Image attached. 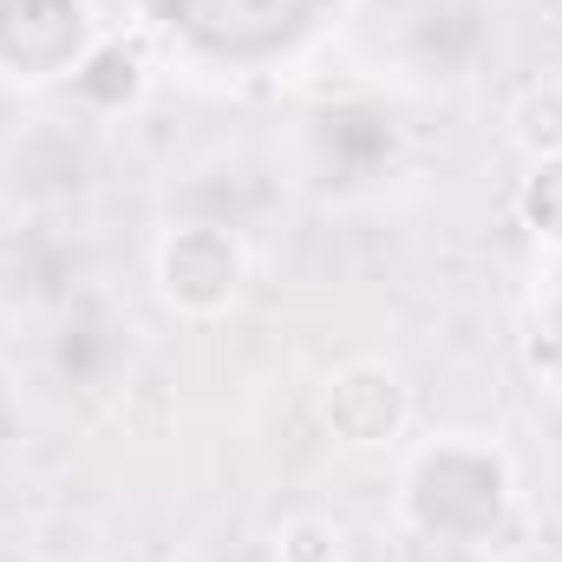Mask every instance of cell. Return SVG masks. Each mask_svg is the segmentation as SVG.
Segmentation results:
<instances>
[{
  "label": "cell",
  "instance_id": "cell-2",
  "mask_svg": "<svg viewBox=\"0 0 562 562\" xmlns=\"http://www.w3.org/2000/svg\"><path fill=\"white\" fill-rule=\"evenodd\" d=\"M406 419V393L386 367H347L327 393V425L347 445H386Z\"/></svg>",
  "mask_w": 562,
  "mask_h": 562
},
{
  "label": "cell",
  "instance_id": "cell-4",
  "mask_svg": "<svg viewBox=\"0 0 562 562\" xmlns=\"http://www.w3.org/2000/svg\"><path fill=\"white\" fill-rule=\"evenodd\" d=\"M276 557L281 562H340V530L327 517H294V524H281Z\"/></svg>",
  "mask_w": 562,
  "mask_h": 562
},
{
  "label": "cell",
  "instance_id": "cell-3",
  "mask_svg": "<svg viewBox=\"0 0 562 562\" xmlns=\"http://www.w3.org/2000/svg\"><path fill=\"white\" fill-rule=\"evenodd\" d=\"M510 138L524 144L537 164L543 157H562V86H530L524 99H517V112H510Z\"/></svg>",
  "mask_w": 562,
  "mask_h": 562
},
{
  "label": "cell",
  "instance_id": "cell-5",
  "mask_svg": "<svg viewBox=\"0 0 562 562\" xmlns=\"http://www.w3.org/2000/svg\"><path fill=\"white\" fill-rule=\"evenodd\" d=\"M530 216L543 236L562 243V157H543L537 164V183H530Z\"/></svg>",
  "mask_w": 562,
  "mask_h": 562
},
{
  "label": "cell",
  "instance_id": "cell-1",
  "mask_svg": "<svg viewBox=\"0 0 562 562\" xmlns=\"http://www.w3.org/2000/svg\"><path fill=\"white\" fill-rule=\"evenodd\" d=\"M243 281V256L229 236L216 229H183L170 249H164V294L190 314H216Z\"/></svg>",
  "mask_w": 562,
  "mask_h": 562
}]
</instances>
